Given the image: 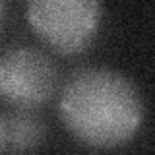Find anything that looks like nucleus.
I'll use <instances>...</instances> for the list:
<instances>
[{
    "mask_svg": "<svg viewBox=\"0 0 155 155\" xmlns=\"http://www.w3.org/2000/svg\"><path fill=\"white\" fill-rule=\"evenodd\" d=\"M58 113L76 140L109 149L134 138L145 109L138 87L120 72L85 68L66 81Z\"/></svg>",
    "mask_w": 155,
    "mask_h": 155,
    "instance_id": "nucleus-1",
    "label": "nucleus"
},
{
    "mask_svg": "<svg viewBox=\"0 0 155 155\" xmlns=\"http://www.w3.org/2000/svg\"><path fill=\"white\" fill-rule=\"evenodd\" d=\"M27 21L60 54L84 52L101 25V0H27Z\"/></svg>",
    "mask_w": 155,
    "mask_h": 155,
    "instance_id": "nucleus-2",
    "label": "nucleus"
},
{
    "mask_svg": "<svg viewBox=\"0 0 155 155\" xmlns=\"http://www.w3.org/2000/svg\"><path fill=\"white\" fill-rule=\"evenodd\" d=\"M56 87V66L45 52L18 47L0 56V95L8 103L31 109L48 101Z\"/></svg>",
    "mask_w": 155,
    "mask_h": 155,
    "instance_id": "nucleus-3",
    "label": "nucleus"
},
{
    "mask_svg": "<svg viewBox=\"0 0 155 155\" xmlns=\"http://www.w3.org/2000/svg\"><path fill=\"white\" fill-rule=\"evenodd\" d=\"M45 126L41 118L27 110V107H19L4 120V151H27L43 143Z\"/></svg>",
    "mask_w": 155,
    "mask_h": 155,
    "instance_id": "nucleus-4",
    "label": "nucleus"
},
{
    "mask_svg": "<svg viewBox=\"0 0 155 155\" xmlns=\"http://www.w3.org/2000/svg\"><path fill=\"white\" fill-rule=\"evenodd\" d=\"M0 151H4V118L0 116Z\"/></svg>",
    "mask_w": 155,
    "mask_h": 155,
    "instance_id": "nucleus-5",
    "label": "nucleus"
},
{
    "mask_svg": "<svg viewBox=\"0 0 155 155\" xmlns=\"http://www.w3.org/2000/svg\"><path fill=\"white\" fill-rule=\"evenodd\" d=\"M4 8H6V0H0V27H2V19H4Z\"/></svg>",
    "mask_w": 155,
    "mask_h": 155,
    "instance_id": "nucleus-6",
    "label": "nucleus"
}]
</instances>
